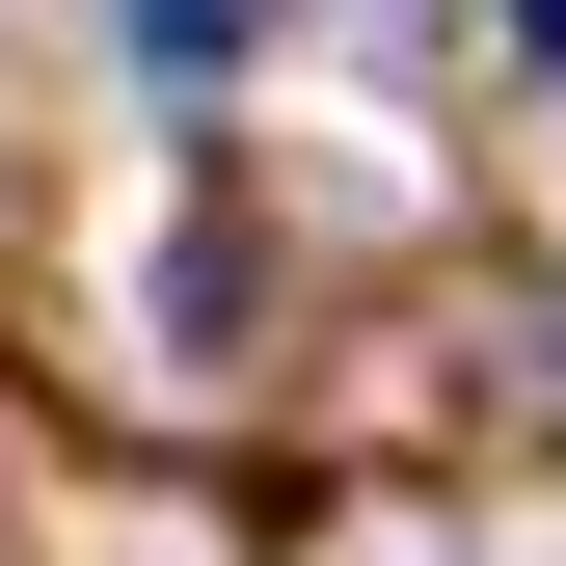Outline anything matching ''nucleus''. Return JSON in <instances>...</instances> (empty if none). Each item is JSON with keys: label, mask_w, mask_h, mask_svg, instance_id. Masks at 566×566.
Listing matches in <instances>:
<instances>
[{"label": "nucleus", "mask_w": 566, "mask_h": 566, "mask_svg": "<svg viewBox=\"0 0 566 566\" xmlns=\"http://www.w3.org/2000/svg\"><path fill=\"white\" fill-rule=\"evenodd\" d=\"M108 28H135V82H243V54L297 28V0H108Z\"/></svg>", "instance_id": "1"}, {"label": "nucleus", "mask_w": 566, "mask_h": 566, "mask_svg": "<svg viewBox=\"0 0 566 566\" xmlns=\"http://www.w3.org/2000/svg\"><path fill=\"white\" fill-rule=\"evenodd\" d=\"M513 54H539V108H566V0H513Z\"/></svg>", "instance_id": "2"}, {"label": "nucleus", "mask_w": 566, "mask_h": 566, "mask_svg": "<svg viewBox=\"0 0 566 566\" xmlns=\"http://www.w3.org/2000/svg\"><path fill=\"white\" fill-rule=\"evenodd\" d=\"M539 405H566V297H539Z\"/></svg>", "instance_id": "3"}]
</instances>
